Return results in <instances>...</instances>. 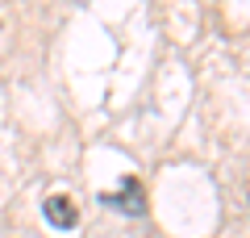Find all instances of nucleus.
<instances>
[{"label": "nucleus", "instance_id": "obj_1", "mask_svg": "<svg viewBox=\"0 0 250 238\" xmlns=\"http://www.w3.org/2000/svg\"><path fill=\"white\" fill-rule=\"evenodd\" d=\"M100 205H113V209L134 213V217H142V213H146V196H142V188H138L134 176H125L117 192H104V196H100Z\"/></svg>", "mask_w": 250, "mask_h": 238}, {"label": "nucleus", "instance_id": "obj_2", "mask_svg": "<svg viewBox=\"0 0 250 238\" xmlns=\"http://www.w3.org/2000/svg\"><path fill=\"white\" fill-rule=\"evenodd\" d=\"M42 213H46V221H50L54 230H75V226H80V209H75V201H71V196H62V192L46 196Z\"/></svg>", "mask_w": 250, "mask_h": 238}]
</instances>
